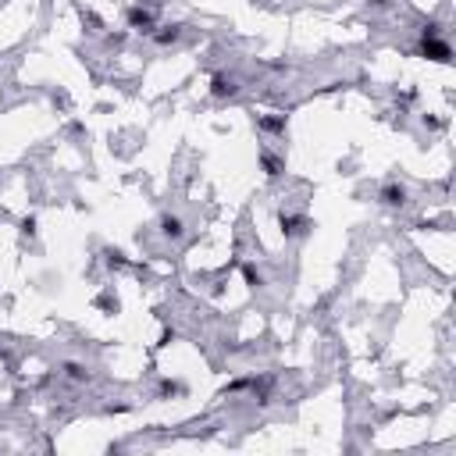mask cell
<instances>
[{"label":"cell","instance_id":"cell-1","mask_svg":"<svg viewBox=\"0 0 456 456\" xmlns=\"http://www.w3.org/2000/svg\"><path fill=\"white\" fill-rule=\"evenodd\" d=\"M235 90H239V86H235L232 75H214V93H218V96H232Z\"/></svg>","mask_w":456,"mask_h":456},{"label":"cell","instance_id":"cell-2","mask_svg":"<svg viewBox=\"0 0 456 456\" xmlns=\"http://www.w3.org/2000/svg\"><path fill=\"white\" fill-rule=\"evenodd\" d=\"M424 54H435V61H449V47L442 43H424Z\"/></svg>","mask_w":456,"mask_h":456},{"label":"cell","instance_id":"cell-3","mask_svg":"<svg viewBox=\"0 0 456 456\" xmlns=\"http://www.w3.org/2000/svg\"><path fill=\"white\" fill-rule=\"evenodd\" d=\"M381 196H385V203H403V200H406V192H403V189H396V185H388V189L381 192Z\"/></svg>","mask_w":456,"mask_h":456},{"label":"cell","instance_id":"cell-4","mask_svg":"<svg viewBox=\"0 0 456 456\" xmlns=\"http://www.w3.org/2000/svg\"><path fill=\"white\" fill-rule=\"evenodd\" d=\"M128 21H132V25H143V29L150 32V14H146V11H139V7H136L132 14H128Z\"/></svg>","mask_w":456,"mask_h":456},{"label":"cell","instance_id":"cell-5","mask_svg":"<svg viewBox=\"0 0 456 456\" xmlns=\"http://www.w3.org/2000/svg\"><path fill=\"white\" fill-rule=\"evenodd\" d=\"M164 232H168V235H182V221H179V218H168V221H164Z\"/></svg>","mask_w":456,"mask_h":456}]
</instances>
